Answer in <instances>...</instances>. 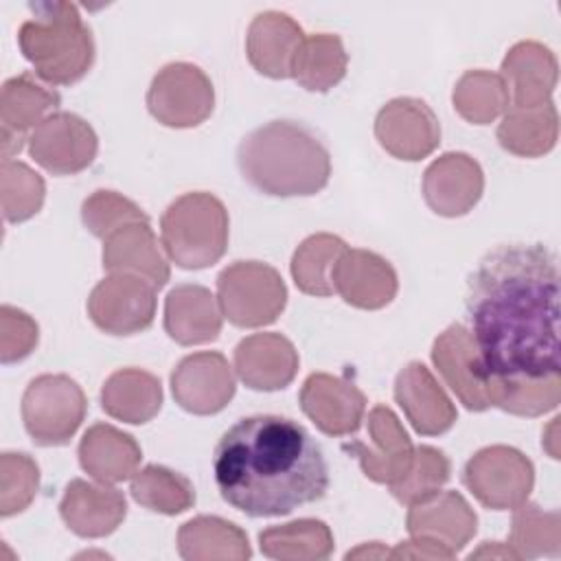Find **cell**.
<instances>
[{"label":"cell","mask_w":561,"mask_h":561,"mask_svg":"<svg viewBox=\"0 0 561 561\" xmlns=\"http://www.w3.org/2000/svg\"><path fill=\"white\" fill-rule=\"evenodd\" d=\"M465 313L491 405L506 388L559 375V263L543 243H502L469 274Z\"/></svg>","instance_id":"obj_1"},{"label":"cell","mask_w":561,"mask_h":561,"mask_svg":"<svg viewBox=\"0 0 561 561\" xmlns=\"http://www.w3.org/2000/svg\"><path fill=\"white\" fill-rule=\"evenodd\" d=\"M219 495L248 517H280L327 495L329 465L316 438L294 419L252 414L215 445Z\"/></svg>","instance_id":"obj_2"},{"label":"cell","mask_w":561,"mask_h":561,"mask_svg":"<svg viewBox=\"0 0 561 561\" xmlns=\"http://www.w3.org/2000/svg\"><path fill=\"white\" fill-rule=\"evenodd\" d=\"M241 178L263 195L309 197L331 178V153L322 138L298 121H270L237 147Z\"/></svg>","instance_id":"obj_3"},{"label":"cell","mask_w":561,"mask_h":561,"mask_svg":"<svg viewBox=\"0 0 561 561\" xmlns=\"http://www.w3.org/2000/svg\"><path fill=\"white\" fill-rule=\"evenodd\" d=\"M160 228L169 259L184 270L217 263L228 245L226 208L208 193H186L171 202Z\"/></svg>","instance_id":"obj_4"},{"label":"cell","mask_w":561,"mask_h":561,"mask_svg":"<svg viewBox=\"0 0 561 561\" xmlns=\"http://www.w3.org/2000/svg\"><path fill=\"white\" fill-rule=\"evenodd\" d=\"M224 316L237 327H261L278 318L287 289L278 272L259 261H237L217 278Z\"/></svg>","instance_id":"obj_5"},{"label":"cell","mask_w":561,"mask_h":561,"mask_svg":"<svg viewBox=\"0 0 561 561\" xmlns=\"http://www.w3.org/2000/svg\"><path fill=\"white\" fill-rule=\"evenodd\" d=\"M22 416L37 445H66L85 416L83 390L66 375H42L24 392Z\"/></svg>","instance_id":"obj_6"},{"label":"cell","mask_w":561,"mask_h":561,"mask_svg":"<svg viewBox=\"0 0 561 561\" xmlns=\"http://www.w3.org/2000/svg\"><path fill=\"white\" fill-rule=\"evenodd\" d=\"M213 83L193 64H169L149 88L147 107L167 127H195L213 112Z\"/></svg>","instance_id":"obj_7"},{"label":"cell","mask_w":561,"mask_h":561,"mask_svg":"<svg viewBox=\"0 0 561 561\" xmlns=\"http://www.w3.org/2000/svg\"><path fill=\"white\" fill-rule=\"evenodd\" d=\"M94 129L70 112L46 118L31 138V156L50 173L72 175L85 169L96 156Z\"/></svg>","instance_id":"obj_8"},{"label":"cell","mask_w":561,"mask_h":561,"mask_svg":"<svg viewBox=\"0 0 561 561\" xmlns=\"http://www.w3.org/2000/svg\"><path fill=\"white\" fill-rule=\"evenodd\" d=\"M300 405L305 414L324 434L344 436L359 430L366 399L353 383H346L337 377L333 379V399H331V375L316 373L302 386Z\"/></svg>","instance_id":"obj_9"},{"label":"cell","mask_w":561,"mask_h":561,"mask_svg":"<svg viewBox=\"0 0 561 561\" xmlns=\"http://www.w3.org/2000/svg\"><path fill=\"white\" fill-rule=\"evenodd\" d=\"M394 397L419 434H443L456 421L451 401L419 362H412L399 373Z\"/></svg>","instance_id":"obj_10"},{"label":"cell","mask_w":561,"mask_h":561,"mask_svg":"<svg viewBox=\"0 0 561 561\" xmlns=\"http://www.w3.org/2000/svg\"><path fill=\"white\" fill-rule=\"evenodd\" d=\"M92 322L112 335H131L145 331L156 313V287L140 278H129L125 300H116L103 283H99L88 300Z\"/></svg>","instance_id":"obj_11"},{"label":"cell","mask_w":561,"mask_h":561,"mask_svg":"<svg viewBox=\"0 0 561 561\" xmlns=\"http://www.w3.org/2000/svg\"><path fill=\"white\" fill-rule=\"evenodd\" d=\"M476 522L478 519L462 495L449 491L436 497V493H432L414 502L408 515V530L412 537H432L436 526L443 524L438 537H443V546L456 554L476 533Z\"/></svg>","instance_id":"obj_12"},{"label":"cell","mask_w":561,"mask_h":561,"mask_svg":"<svg viewBox=\"0 0 561 561\" xmlns=\"http://www.w3.org/2000/svg\"><path fill=\"white\" fill-rule=\"evenodd\" d=\"M164 329L171 340L180 344H202L213 342L219 335L221 318L206 287L197 285L195 302L191 311V289L180 285L169 291L164 307Z\"/></svg>","instance_id":"obj_13"},{"label":"cell","mask_w":561,"mask_h":561,"mask_svg":"<svg viewBox=\"0 0 561 561\" xmlns=\"http://www.w3.org/2000/svg\"><path fill=\"white\" fill-rule=\"evenodd\" d=\"M103 410L127 423H147L162 405L160 379L142 370H118L101 390Z\"/></svg>","instance_id":"obj_14"},{"label":"cell","mask_w":561,"mask_h":561,"mask_svg":"<svg viewBox=\"0 0 561 561\" xmlns=\"http://www.w3.org/2000/svg\"><path fill=\"white\" fill-rule=\"evenodd\" d=\"M489 465L495 469L497 476H471V473H465V484L471 489V493H476V497L489 506V508H495V511H504V508H515L519 506L530 489H533V482L528 480H506V471L513 469L517 462H522L526 456L519 454L517 449H511V447H489V449H482Z\"/></svg>","instance_id":"obj_15"},{"label":"cell","mask_w":561,"mask_h":561,"mask_svg":"<svg viewBox=\"0 0 561 561\" xmlns=\"http://www.w3.org/2000/svg\"><path fill=\"white\" fill-rule=\"evenodd\" d=\"M346 243L340 237L316 234L309 237L291 259V276L298 289L311 296H331L335 291L329 272H333L335 263H322V259L342 254Z\"/></svg>","instance_id":"obj_16"},{"label":"cell","mask_w":561,"mask_h":561,"mask_svg":"<svg viewBox=\"0 0 561 561\" xmlns=\"http://www.w3.org/2000/svg\"><path fill=\"white\" fill-rule=\"evenodd\" d=\"M316 66L322 68L324 90L342 81V77L346 75V53L342 48L340 37L322 33L300 44L291 64V75L296 77V81L305 85L307 79L313 75Z\"/></svg>","instance_id":"obj_17"},{"label":"cell","mask_w":561,"mask_h":561,"mask_svg":"<svg viewBox=\"0 0 561 561\" xmlns=\"http://www.w3.org/2000/svg\"><path fill=\"white\" fill-rule=\"evenodd\" d=\"M375 134L379 138V145L390 151L394 156L403 134L410 136V151H412V160H421L423 156L432 153L436 149V145L440 142V127L436 116L432 114V110L427 105H423V110L416 114V118L412 121V125H399L397 121H392L383 110H379L377 114V123H375Z\"/></svg>","instance_id":"obj_18"},{"label":"cell","mask_w":561,"mask_h":561,"mask_svg":"<svg viewBox=\"0 0 561 561\" xmlns=\"http://www.w3.org/2000/svg\"><path fill=\"white\" fill-rule=\"evenodd\" d=\"M285 364V366H298L296 351L289 340L283 335H252L248 340H241L234 351V364L239 377L250 386L254 377L259 375L263 364Z\"/></svg>","instance_id":"obj_19"},{"label":"cell","mask_w":561,"mask_h":561,"mask_svg":"<svg viewBox=\"0 0 561 561\" xmlns=\"http://www.w3.org/2000/svg\"><path fill=\"white\" fill-rule=\"evenodd\" d=\"M416 471L419 476L414 478H401L399 482L390 484V491L392 495L399 500V502H405V504H414L432 493L438 491V486L443 482H447L449 478V462L445 458L443 451H436L434 447H419L416 449Z\"/></svg>","instance_id":"obj_20"},{"label":"cell","mask_w":561,"mask_h":561,"mask_svg":"<svg viewBox=\"0 0 561 561\" xmlns=\"http://www.w3.org/2000/svg\"><path fill=\"white\" fill-rule=\"evenodd\" d=\"M454 186L460 188V193H465L469 199H473V202L480 199V195H482V171H480L478 162L471 160L469 156H467L465 164L460 167L456 180H447L443 175V171L436 167V162H432L427 167L423 188H425V199L434 208V213L447 217L449 195H451Z\"/></svg>","instance_id":"obj_21"},{"label":"cell","mask_w":561,"mask_h":561,"mask_svg":"<svg viewBox=\"0 0 561 561\" xmlns=\"http://www.w3.org/2000/svg\"><path fill=\"white\" fill-rule=\"evenodd\" d=\"M83 224L85 228L96 234L103 237L110 234L116 226H114V217L118 221H145L149 224V217L129 199L114 195V191H96V195H92L90 199L83 202Z\"/></svg>","instance_id":"obj_22"}]
</instances>
